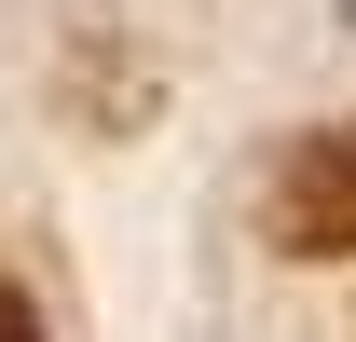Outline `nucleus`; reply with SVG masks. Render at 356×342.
I'll return each instance as SVG.
<instances>
[{
	"label": "nucleus",
	"mask_w": 356,
	"mask_h": 342,
	"mask_svg": "<svg viewBox=\"0 0 356 342\" xmlns=\"http://www.w3.org/2000/svg\"><path fill=\"white\" fill-rule=\"evenodd\" d=\"M274 247L302 260H356V124H315L274 165Z\"/></svg>",
	"instance_id": "nucleus-1"
},
{
	"label": "nucleus",
	"mask_w": 356,
	"mask_h": 342,
	"mask_svg": "<svg viewBox=\"0 0 356 342\" xmlns=\"http://www.w3.org/2000/svg\"><path fill=\"white\" fill-rule=\"evenodd\" d=\"M0 342H42V315H28V301H14V288H0Z\"/></svg>",
	"instance_id": "nucleus-2"
},
{
	"label": "nucleus",
	"mask_w": 356,
	"mask_h": 342,
	"mask_svg": "<svg viewBox=\"0 0 356 342\" xmlns=\"http://www.w3.org/2000/svg\"><path fill=\"white\" fill-rule=\"evenodd\" d=\"M343 14H356V0H343Z\"/></svg>",
	"instance_id": "nucleus-3"
}]
</instances>
